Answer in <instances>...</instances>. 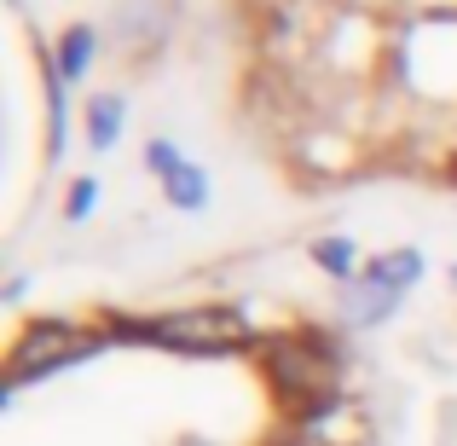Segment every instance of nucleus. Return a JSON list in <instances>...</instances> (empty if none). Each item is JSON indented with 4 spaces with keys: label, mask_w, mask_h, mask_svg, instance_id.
Masks as SVG:
<instances>
[{
    "label": "nucleus",
    "mask_w": 457,
    "mask_h": 446,
    "mask_svg": "<svg viewBox=\"0 0 457 446\" xmlns=\"http://www.w3.org/2000/svg\"><path fill=\"white\" fill-rule=\"evenodd\" d=\"M122 336H145L156 348H174V354H226V348L249 342V324L232 307H197V313H162L145 324H122Z\"/></svg>",
    "instance_id": "obj_1"
},
{
    "label": "nucleus",
    "mask_w": 457,
    "mask_h": 446,
    "mask_svg": "<svg viewBox=\"0 0 457 446\" xmlns=\"http://www.w3.org/2000/svg\"><path fill=\"white\" fill-rule=\"evenodd\" d=\"M93 348H99V336L76 331V324H58V319L29 324V331L18 336V348H12V359H6V377H12V389H23L29 377L76 366V359H81V354H93Z\"/></svg>",
    "instance_id": "obj_2"
},
{
    "label": "nucleus",
    "mask_w": 457,
    "mask_h": 446,
    "mask_svg": "<svg viewBox=\"0 0 457 446\" xmlns=\"http://www.w3.org/2000/svg\"><path fill=\"white\" fill-rule=\"evenodd\" d=\"M417 273H423V256H417V249H394V256H377L365 273H359V279L382 284V290H405Z\"/></svg>",
    "instance_id": "obj_3"
},
{
    "label": "nucleus",
    "mask_w": 457,
    "mask_h": 446,
    "mask_svg": "<svg viewBox=\"0 0 457 446\" xmlns=\"http://www.w3.org/2000/svg\"><path fill=\"white\" fill-rule=\"evenodd\" d=\"M122 116H128V105H122V93H93V105H87V139L93 146H116V134H122Z\"/></svg>",
    "instance_id": "obj_4"
},
{
    "label": "nucleus",
    "mask_w": 457,
    "mask_h": 446,
    "mask_svg": "<svg viewBox=\"0 0 457 446\" xmlns=\"http://www.w3.org/2000/svg\"><path fill=\"white\" fill-rule=\"evenodd\" d=\"M93 53H99V35H93L87 23H76V29L58 41V76L81 81V76H87V64H93Z\"/></svg>",
    "instance_id": "obj_5"
},
{
    "label": "nucleus",
    "mask_w": 457,
    "mask_h": 446,
    "mask_svg": "<svg viewBox=\"0 0 457 446\" xmlns=\"http://www.w3.org/2000/svg\"><path fill=\"white\" fill-rule=\"evenodd\" d=\"M168 186V203H174V209H203V203H209V180H203V168H179V174H168L162 180Z\"/></svg>",
    "instance_id": "obj_6"
},
{
    "label": "nucleus",
    "mask_w": 457,
    "mask_h": 446,
    "mask_svg": "<svg viewBox=\"0 0 457 446\" xmlns=\"http://www.w3.org/2000/svg\"><path fill=\"white\" fill-rule=\"evenodd\" d=\"M394 301H400V290H382V284H370V279H359L353 290H347V307H353V319H365V324H377Z\"/></svg>",
    "instance_id": "obj_7"
},
{
    "label": "nucleus",
    "mask_w": 457,
    "mask_h": 446,
    "mask_svg": "<svg viewBox=\"0 0 457 446\" xmlns=\"http://www.w3.org/2000/svg\"><path fill=\"white\" fill-rule=\"evenodd\" d=\"M312 261H319L330 279H342V284L359 279V273H353V244H347V238H324V244H312Z\"/></svg>",
    "instance_id": "obj_8"
},
{
    "label": "nucleus",
    "mask_w": 457,
    "mask_h": 446,
    "mask_svg": "<svg viewBox=\"0 0 457 446\" xmlns=\"http://www.w3.org/2000/svg\"><path fill=\"white\" fill-rule=\"evenodd\" d=\"M145 168H151V174H179V168H186V156H179L174 146H168V139H151V146H145Z\"/></svg>",
    "instance_id": "obj_9"
},
{
    "label": "nucleus",
    "mask_w": 457,
    "mask_h": 446,
    "mask_svg": "<svg viewBox=\"0 0 457 446\" xmlns=\"http://www.w3.org/2000/svg\"><path fill=\"white\" fill-rule=\"evenodd\" d=\"M93 203H99V186H93V180H76V191H70L64 215H70V221H81V215H87Z\"/></svg>",
    "instance_id": "obj_10"
},
{
    "label": "nucleus",
    "mask_w": 457,
    "mask_h": 446,
    "mask_svg": "<svg viewBox=\"0 0 457 446\" xmlns=\"http://www.w3.org/2000/svg\"><path fill=\"white\" fill-rule=\"evenodd\" d=\"M452 186H457V163H452Z\"/></svg>",
    "instance_id": "obj_11"
}]
</instances>
